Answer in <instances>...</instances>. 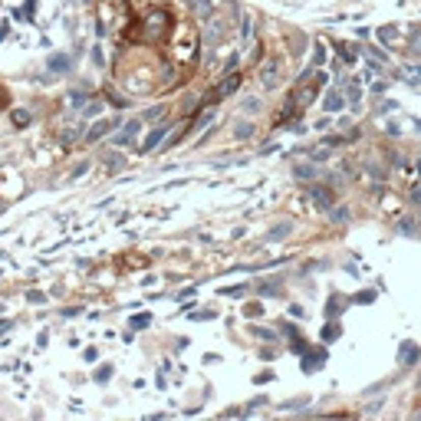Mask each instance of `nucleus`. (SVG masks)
Masks as SVG:
<instances>
[{
    "label": "nucleus",
    "mask_w": 421,
    "mask_h": 421,
    "mask_svg": "<svg viewBox=\"0 0 421 421\" xmlns=\"http://www.w3.org/2000/svg\"><path fill=\"white\" fill-rule=\"evenodd\" d=\"M329 109H342V99H339V93H333V96H329Z\"/></svg>",
    "instance_id": "nucleus-1"
}]
</instances>
